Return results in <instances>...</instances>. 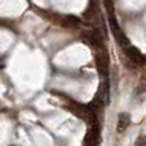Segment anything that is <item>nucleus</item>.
<instances>
[{
	"label": "nucleus",
	"instance_id": "f03ea898",
	"mask_svg": "<svg viewBox=\"0 0 146 146\" xmlns=\"http://www.w3.org/2000/svg\"><path fill=\"white\" fill-rule=\"evenodd\" d=\"M129 124H131L129 114H127V113L119 114V116H118V127H116V129H118L119 133L124 132V131L129 127Z\"/></svg>",
	"mask_w": 146,
	"mask_h": 146
},
{
	"label": "nucleus",
	"instance_id": "f257e3e1",
	"mask_svg": "<svg viewBox=\"0 0 146 146\" xmlns=\"http://www.w3.org/2000/svg\"><path fill=\"white\" fill-rule=\"evenodd\" d=\"M124 53L128 56V58H129L131 61H133L135 64L137 65H141L145 62V57H143V54L140 52V50L137 49V48H135L133 45H127L125 48H123Z\"/></svg>",
	"mask_w": 146,
	"mask_h": 146
},
{
	"label": "nucleus",
	"instance_id": "7ed1b4c3",
	"mask_svg": "<svg viewBox=\"0 0 146 146\" xmlns=\"http://www.w3.org/2000/svg\"><path fill=\"white\" fill-rule=\"evenodd\" d=\"M135 146H146V136H142V137L138 138V140L136 141Z\"/></svg>",
	"mask_w": 146,
	"mask_h": 146
}]
</instances>
